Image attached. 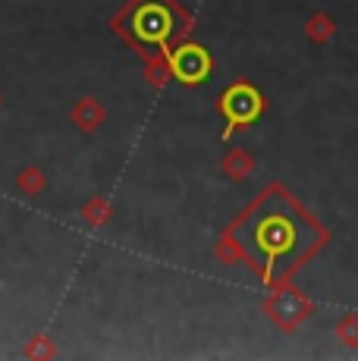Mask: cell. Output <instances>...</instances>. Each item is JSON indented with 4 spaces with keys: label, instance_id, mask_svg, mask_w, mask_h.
I'll list each match as a JSON object with an SVG mask.
<instances>
[{
    "label": "cell",
    "instance_id": "cell-1",
    "mask_svg": "<svg viewBox=\"0 0 358 361\" xmlns=\"http://www.w3.org/2000/svg\"><path fill=\"white\" fill-rule=\"evenodd\" d=\"M323 233L283 192L273 189L233 226V242L249 255L264 280H280L321 245Z\"/></svg>",
    "mask_w": 358,
    "mask_h": 361
},
{
    "label": "cell",
    "instance_id": "cell-2",
    "mask_svg": "<svg viewBox=\"0 0 358 361\" xmlns=\"http://www.w3.org/2000/svg\"><path fill=\"white\" fill-rule=\"evenodd\" d=\"M135 35L142 41H151V44H163L170 35L176 32V16L163 0H148L135 10V23H132Z\"/></svg>",
    "mask_w": 358,
    "mask_h": 361
},
{
    "label": "cell",
    "instance_id": "cell-3",
    "mask_svg": "<svg viewBox=\"0 0 358 361\" xmlns=\"http://www.w3.org/2000/svg\"><path fill=\"white\" fill-rule=\"evenodd\" d=\"M220 107H223L226 120H230V129H233V126H242V123H252L254 116L261 114V98L249 85H233L230 92L223 94Z\"/></svg>",
    "mask_w": 358,
    "mask_h": 361
},
{
    "label": "cell",
    "instance_id": "cell-4",
    "mask_svg": "<svg viewBox=\"0 0 358 361\" xmlns=\"http://www.w3.org/2000/svg\"><path fill=\"white\" fill-rule=\"evenodd\" d=\"M170 66H173L176 79L183 82H202L204 75L211 73V57L204 54V47L198 44H185L170 57Z\"/></svg>",
    "mask_w": 358,
    "mask_h": 361
}]
</instances>
